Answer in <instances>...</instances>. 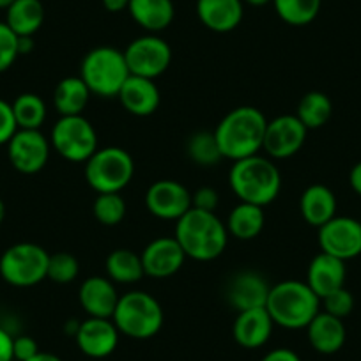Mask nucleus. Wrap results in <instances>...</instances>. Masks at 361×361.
Masks as SVG:
<instances>
[{
	"label": "nucleus",
	"mask_w": 361,
	"mask_h": 361,
	"mask_svg": "<svg viewBox=\"0 0 361 361\" xmlns=\"http://www.w3.org/2000/svg\"><path fill=\"white\" fill-rule=\"evenodd\" d=\"M173 238L180 245L186 259L209 262L225 252L228 231L216 213L192 207L185 216L176 221Z\"/></svg>",
	"instance_id": "nucleus-1"
},
{
	"label": "nucleus",
	"mask_w": 361,
	"mask_h": 361,
	"mask_svg": "<svg viewBox=\"0 0 361 361\" xmlns=\"http://www.w3.org/2000/svg\"><path fill=\"white\" fill-rule=\"evenodd\" d=\"M267 119L255 106H238L218 123L214 130L221 156L232 161L262 151Z\"/></svg>",
	"instance_id": "nucleus-2"
},
{
	"label": "nucleus",
	"mask_w": 361,
	"mask_h": 361,
	"mask_svg": "<svg viewBox=\"0 0 361 361\" xmlns=\"http://www.w3.org/2000/svg\"><path fill=\"white\" fill-rule=\"evenodd\" d=\"M228 185L241 202L269 206L282 190V173L267 156L238 159L228 172Z\"/></svg>",
	"instance_id": "nucleus-3"
},
{
	"label": "nucleus",
	"mask_w": 361,
	"mask_h": 361,
	"mask_svg": "<svg viewBox=\"0 0 361 361\" xmlns=\"http://www.w3.org/2000/svg\"><path fill=\"white\" fill-rule=\"evenodd\" d=\"M266 310L276 326L286 329H307L321 312V300L301 280H283L271 286Z\"/></svg>",
	"instance_id": "nucleus-4"
},
{
	"label": "nucleus",
	"mask_w": 361,
	"mask_h": 361,
	"mask_svg": "<svg viewBox=\"0 0 361 361\" xmlns=\"http://www.w3.org/2000/svg\"><path fill=\"white\" fill-rule=\"evenodd\" d=\"M80 78L89 87L90 94L99 98H117L124 82L130 78L124 51L114 47L90 50L80 64Z\"/></svg>",
	"instance_id": "nucleus-5"
},
{
	"label": "nucleus",
	"mask_w": 361,
	"mask_h": 361,
	"mask_svg": "<svg viewBox=\"0 0 361 361\" xmlns=\"http://www.w3.org/2000/svg\"><path fill=\"white\" fill-rule=\"evenodd\" d=\"M163 308L156 298L144 290H130L117 301L112 315L121 335L135 340L152 338L163 326Z\"/></svg>",
	"instance_id": "nucleus-6"
},
{
	"label": "nucleus",
	"mask_w": 361,
	"mask_h": 361,
	"mask_svg": "<svg viewBox=\"0 0 361 361\" xmlns=\"http://www.w3.org/2000/svg\"><path fill=\"white\" fill-rule=\"evenodd\" d=\"M135 176V161L123 147H103L85 161V180L96 193H121Z\"/></svg>",
	"instance_id": "nucleus-7"
},
{
	"label": "nucleus",
	"mask_w": 361,
	"mask_h": 361,
	"mask_svg": "<svg viewBox=\"0 0 361 361\" xmlns=\"http://www.w3.org/2000/svg\"><path fill=\"white\" fill-rule=\"evenodd\" d=\"M50 253L36 243H16L0 257V276L20 289L34 287L48 275Z\"/></svg>",
	"instance_id": "nucleus-8"
},
{
	"label": "nucleus",
	"mask_w": 361,
	"mask_h": 361,
	"mask_svg": "<svg viewBox=\"0 0 361 361\" xmlns=\"http://www.w3.org/2000/svg\"><path fill=\"white\" fill-rule=\"evenodd\" d=\"M51 147L61 158L71 163H85L98 151V133L83 116H64L54 124Z\"/></svg>",
	"instance_id": "nucleus-9"
},
{
	"label": "nucleus",
	"mask_w": 361,
	"mask_h": 361,
	"mask_svg": "<svg viewBox=\"0 0 361 361\" xmlns=\"http://www.w3.org/2000/svg\"><path fill=\"white\" fill-rule=\"evenodd\" d=\"M130 75L154 80L169 69L172 62V48L156 34H147L131 41L124 50Z\"/></svg>",
	"instance_id": "nucleus-10"
},
{
	"label": "nucleus",
	"mask_w": 361,
	"mask_h": 361,
	"mask_svg": "<svg viewBox=\"0 0 361 361\" xmlns=\"http://www.w3.org/2000/svg\"><path fill=\"white\" fill-rule=\"evenodd\" d=\"M307 133L308 130L294 114L279 116L267 121L262 151L273 159L293 158L305 145Z\"/></svg>",
	"instance_id": "nucleus-11"
},
{
	"label": "nucleus",
	"mask_w": 361,
	"mask_h": 361,
	"mask_svg": "<svg viewBox=\"0 0 361 361\" xmlns=\"http://www.w3.org/2000/svg\"><path fill=\"white\" fill-rule=\"evenodd\" d=\"M321 252L340 260H350L361 255V221L349 216H335L319 227Z\"/></svg>",
	"instance_id": "nucleus-12"
},
{
	"label": "nucleus",
	"mask_w": 361,
	"mask_h": 361,
	"mask_svg": "<svg viewBox=\"0 0 361 361\" xmlns=\"http://www.w3.org/2000/svg\"><path fill=\"white\" fill-rule=\"evenodd\" d=\"M50 147V140L39 130H18L8 142L9 161L20 173L32 176L47 166Z\"/></svg>",
	"instance_id": "nucleus-13"
},
{
	"label": "nucleus",
	"mask_w": 361,
	"mask_h": 361,
	"mask_svg": "<svg viewBox=\"0 0 361 361\" xmlns=\"http://www.w3.org/2000/svg\"><path fill=\"white\" fill-rule=\"evenodd\" d=\"M145 207L159 220L177 221L193 207L192 193L173 179H159L145 192Z\"/></svg>",
	"instance_id": "nucleus-14"
},
{
	"label": "nucleus",
	"mask_w": 361,
	"mask_h": 361,
	"mask_svg": "<svg viewBox=\"0 0 361 361\" xmlns=\"http://www.w3.org/2000/svg\"><path fill=\"white\" fill-rule=\"evenodd\" d=\"M119 329L112 319L87 317L80 322L75 342L87 357L98 361L114 354L119 345Z\"/></svg>",
	"instance_id": "nucleus-15"
},
{
	"label": "nucleus",
	"mask_w": 361,
	"mask_h": 361,
	"mask_svg": "<svg viewBox=\"0 0 361 361\" xmlns=\"http://www.w3.org/2000/svg\"><path fill=\"white\" fill-rule=\"evenodd\" d=\"M145 276L151 279H169L176 275L185 264L186 255L173 238H156L140 253Z\"/></svg>",
	"instance_id": "nucleus-16"
},
{
	"label": "nucleus",
	"mask_w": 361,
	"mask_h": 361,
	"mask_svg": "<svg viewBox=\"0 0 361 361\" xmlns=\"http://www.w3.org/2000/svg\"><path fill=\"white\" fill-rule=\"evenodd\" d=\"M119 298L116 283L109 276H89L78 290L80 305L89 317L112 319Z\"/></svg>",
	"instance_id": "nucleus-17"
},
{
	"label": "nucleus",
	"mask_w": 361,
	"mask_h": 361,
	"mask_svg": "<svg viewBox=\"0 0 361 361\" xmlns=\"http://www.w3.org/2000/svg\"><path fill=\"white\" fill-rule=\"evenodd\" d=\"M271 286L257 271H239L227 286V300L238 312L266 307Z\"/></svg>",
	"instance_id": "nucleus-18"
},
{
	"label": "nucleus",
	"mask_w": 361,
	"mask_h": 361,
	"mask_svg": "<svg viewBox=\"0 0 361 361\" xmlns=\"http://www.w3.org/2000/svg\"><path fill=\"white\" fill-rule=\"evenodd\" d=\"M273 326L275 322L266 307L250 308L238 312V317L232 324V336L245 349H259L271 338Z\"/></svg>",
	"instance_id": "nucleus-19"
},
{
	"label": "nucleus",
	"mask_w": 361,
	"mask_h": 361,
	"mask_svg": "<svg viewBox=\"0 0 361 361\" xmlns=\"http://www.w3.org/2000/svg\"><path fill=\"white\" fill-rule=\"evenodd\" d=\"M345 262L329 253L321 252L310 260L307 269V280L312 290L322 300L324 296L331 294L333 290L345 287Z\"/></svg>",
	"instance_id": "nucleus-20"
},
{
	"label": "nucleus",
	"mask_w": 361,
	"mask_h": 361,
	"mask_svg": "<svg viewBox=\"0 0 361 361\" xmlns=\"http://www.w3.org/2000/svg\"><path fill=\"white\" fill-rule=\"evenodd\" d=\"M119 102L126 112L137 117H149L158 110L161 96L154 80L130 75L119 92Z\"/></svg>",
	"instance_id": "nucleus-21"
},
{
	"label": "nucleus",
	"mask_w": 361,
	"mask_h": 361,
	"mask_svg": "<svg viewBox=\"0 0 361 361\" xmlns=\"http://www.w3.org/2000/svg\"><path fill=\"white\" fill-rule=\"evenodd\" d=\"M243 0H197V16L213 32H232L243 20Z\"/></svg>",
	"instance_id": "nucleus-22"
},
{
	"label": "nucleus",
	"mask_w": 361,
	"mask_h": 361,
	"mask_svg": "<svg viewBox=\"0 0 361 361\" xmlns=\"http://www.w3.org/2000/svg\"><path fill=\"white\" fill-rule=\"evenodd\" d=\"M307 335L310 345L319 354H335L343 347L347 338L343 319L335 317L328 312L321 310L310 324L307 326Z\"/></svg>",
	"instance_id": "nucleus-23"
},
{
	"label": "nucleus",
	"mask_w": 361,
	"mask_h": 361,
	"mask_svg": "<svg viewBox=\"0 0 361 361\" xmlns=\"http://www.w3.org/2000/svg\"><path fill=\"white\" fill-rule=\"evenodd\" d=\"M300 211L303 220L312 227H322L336 216V197L328 186L312 185L301 193Z\"/></svg>",
	"instance_id": "nucleus-24"
},
{
	"label": "nucleus",
	"mask_w": 361,
	"mask_h": 361,
	"mask_svg": "<svg viewBox=\"0 0 361 361\" xmlns=\"http://www.w3.org/2000/svg\"><path fill=\"white\" fill-rule=\"evenodd\" d=\"M128 11L135 23L151 34L165 30L176 15L172 0H131Z\"/></svg>",
	"instance_id": "nucleus-25"
},
{
	"label": "nucleus",
	"mask_w": 361,
	"mask_h": 361,
	"mask_svg": "<svg viewBox=\"0 0 361 361\" xmlns=\"http://www.w3.org/2000/svg\"><path fill=\"white\" fill-rule=\"evenodd\" d=\"M225 225H227L228 235H234L239 241H252L264 231L266 213H264V207L255 206V204L239 202L228 213Z\"/></svg>",
	"instance_id": "nucleus-26"
},
{
	"label": "nucleus",
	"mask_w": 361,
	"mask_h": 361,
	"mask_svg": "<svg viewBox=\"0 0 361 361\" xmlns=\"http://www.w3.org/2000/svg\"><path fill=\"white\" fill-rule=\"evenodd\" d=\"M44 22L41 0H15L6 9V23L18 37L34 36Z\"/></svg>",
	"instance_id": "nucleus-27"
},
{
	"label": "nucleus",
	"mask_w": 361,
	"mask_h": 361,
	"mask_svg": "<svg viewBox=\"0 0 361 361\" xmlns=\"http://www.w3.org/2000/svg\"><path fill=\"white\" fill-rule=\"evenodd\" d=\"M90 98V90L80 76H68L54 90V105L61 117L82 116Z\"/></svg>",
	"instance_id": "nucleus-28"
},
{
	"label": "nucleus",
	"mask_w": 361,
	"mask_h": 361,
	"mask_svg": "<svg viewBox=\"0 0 361 361\" xmlns=\"http://www.w3.org/2000/svg\"><path fill=\"white\" fill-rule=\"evenodd\" d=\"M105 267L109 279L114 283H123V286L140 282L145 276L140 255L130 248H117L110 252Z\"/></svg>",
	"instance_id": "nucleus-29"
},
{
	"label": "nucleus",
	"mask_w": 361,
	"mask_h": 361,
	"mask_svg": "<svg viewBox=\"0 0 361 361\" xmlns=\"http://www.w3.org/2000/svg\"><path fill=\"white\" fill-rule=\"evenodd\" d=\"M333 114V103L321 90H310L298 103L296 117L303 126L310 130H319L329 121Z\"/></svg>",
	"instance_id": "nucleus-30"
},
{
	"label": "nucleus",
	"mask_w": 361,
	"mask_h": 361,
	"mask_svg": "<svg viewBox=\"0 0 361 361\" xmlns=\"http://www.w3.org/2000/svg\"><path fill=\"white\" fill-rule=\"evenodd\" d=\"M18 130H39L47 121V105L34 92H23L11 103Z\"/></svg>",
	"instance_id": "nucleus-31"
},
{
	"label": "nucleus",
	"mask_w": 361,
	"mask_h": 361,
	"mask_svg": "<svg viewBox=\"0 0 361 361\" xmlns=\"http://www.w3.org/2000/svg\"><path fill=\"white\" fill-rule=\"evenodd\" d=\"M322 0H273L275 11L286 23L303 27L314 22L321 11Z\"/></svg>",
	"instance_id": "nucleus-32"
},
{
	"label": "nucleus",
	"mask_w": 361,
	"mask_h": 361,
	"mask_svg": "<svg viewBox=\"0 0 361 361\" xmlns=\"http://www.w3.org/2000/svg\"><path fill=\"white\" fill-rule=\"evenodd\" d=\"M186 152L193 163L200 166H214L224 159L214 131H197L188 138Z\"/></svg>",
	"instance_id": "nucleus-33"
},
{
	"label": "nucleus",
	"mask_w": 361,
	"mask_h": 361,
	"mask_svg": "<svg viewBox=\"0 0 361 361\" xmlns=\"http://www.w3.org/2000/svg\"><path fill=\"white\" fill-rule=\"evenodd\" d=\"M126 200L121 193H98L94 204H92V213L94 218L105 227H116L126 216Z\"/></svg>",
	"instance_id": "nucleus-34"
},
{
	"label": "nucleus",
	"mask_w": 361,
	"mask_h": 361,
	"mask_svg": "<svg viewBox=\"0 0 361 361\" xmlns=\"http://www.w3.org/2000/svg\"><path fill=\"white\" fill-rule=\"evenodd\" d=\"M80 262L73 253L57 252L50 255L48 260V275L47 279L59 286H66L78 279Z\"/></svg>",
	"instance_id": "nucleus-35"
},
{
	"label": "nucleus",
	"mask_w": 361,
	"mask_h": 361,
	"mask_svg": "<svg viewBox=\"0 0 361 361\" xmlns=\"http://www.w3.org/2000/svg\"><path fill=\"white\" fill-rule=\"evenodd\" d=\"M18 57V36L9 29L8 23L0 22V73L8 71Z\"/></svg>",
	"instance_id": "nucleus-36"
},
{
	"label": "nucleus",
	"mask_w": 361,
	"mask_h": 361,
	"mask_svg": "<svg viewBox=\"0 0 361 361\" xmlns=\"http://www.w3.org/2000/svg\"><path fill=\"white\" fill-rule=\"evenodd\" d=\"M321 307H324V312H328V314L335 315V317L338 319H343L353 312L354 298L345 287H342V289L333 290L331 294L322 298Z\"/></svg>",
	"instance_id": "nucleus-37"
},
{
	"label": "nucleus",
	"mask_w": 361,
	"mask_h": 361,
	"mask_svg": "<svg viewBox=\"0 0 361 361\" xmlns=\"http://www.w3.org/2000/svg\"><path fill=\"white\" fill-rule=\"evenodd\" d=\"M16 131H18V124H16L11 103L0 99V145H8Z\"/></svg>",
	"instance_id": "nucleus-38"
},
{
	"label": "nucleus",
	"mask_w": 361,
	"mask_h": 361,
	"mask_svg": "<svg viewBox=\"0 0 361 361\" xmlns=\"http://www.w3.org/2000/svg\"><path fill=\"white\" fill-rule=\"evenodd\" d=\"M192 204L195 209L214 213L216 207L220 206V195L214 188L204 186V188H199L195 193H192Z\"/></svg>",
	"instance_id": "nucleus-39"
},
{
	"label": "nucleus",
	"mask_w": 361,
	"mask_h": 361,
	"mask_svg": "<svg viewBox=\"0 0 361 361\" xmlns=\"http://www.w3.org/2000/svg\"><path fill=\"white\" fill-rule=\"evenodd\" d=\"M39 353V345L32 336L20 335L13 338V357L16 361H29Z\"/></svg>",
	"instance_id": "nucleus-40"
},
{
	"label": "nucleus",
	"mask_w": 361,
	"mask_h": 361,
	"mask_svg": "<svg viewBox=\"0 0 361 361\" xmlns=\"http://www.w3.org/2000/svg\"><path fill=\"white\" fill-rule=\"evenodd\" d=\"M260 361H301L300 354L294 353L293 349H287V347H279V349H273L266 354Z\"/></svg>",
	"instance_id": "nucleus-41"
},
{
	"label": "nucleus",
	"mask_w": 361,
	"mask_h": 361,
	"mask_svg": "<svg viewBox=\"0 0 361 361\" xmlns=\"http://www.w3.org/2000/svg\"><path fill=\"white\" fill-rule=\"evenodd\" d=\"M13 338L8 329L0 328V361H13Z\"/></svg>",
	"instance_id": "nucleus-42"
},
{
	"label": "nucleus",
	"mask_w": 361,
	"mask_h": 361,
	"mask_svg": "<svg viewBox=\"0 0 361 361\" xmlns=\"http://www.w3.org/2000/svg\"><path fill=\"white\" fill-rule=\"evenodd\" d=\"M349 185H350V188L354 190V193L361 197V161H357L356 165L350 169Z\"/></svg>",
	"instance_id": "nucleus-43"
},
{
	"label": "nucleus",
	"mask_w": 361,
	"mask_h": 361,
	"mask_svg": "<svg viewBox=\"0 0 361 361\" xmlns=\"http://www.w3.org/2000/svg\"><path fill=\"white\" fill-rule=\"evenodd\" d=\"M131 0H103V8L110 13H121L128 9Z\"/></svg>",
	"instance_id": "nucleus-44"
},
{
	"label": "nucleus",
	"mask_w": 361,
	"mask_h": 361,
	"mask_svg": "<svg viewBox=\"0 0 361 361\" xmlns=\"http://www.w3.org/2000/svg\"><path fill=\"white\" fill-rule=\"evenodd\" d=\"M32 50H34L32 36L18 37V54L20 55H29Z\"/></svg>",
	"instance_id": "nucleus-45"
},
{
	"label": "nucleus",
	"mask_w": 361,
	"mask_h": 361,
	"mask_svg": "<svg viewBox=\"0 0 361 361\" xmlns=\"http://www.w3.org/2000/svg\"><path fill=\"white\" fill-rule=\"evenodd\" d=\"M80 322L82 321H78V319H69V321L64 324V331L68 333L69 336H73V338H75L76 331H78V328H80Z\"/></svg>",
	"instance_id": "nucleus-46"
},
{
	"label": "nucleus",
	"mask_w": 361,
	"mask_h": 361,
	"mask_svg": "<svg viewBox=\"0 0 361 361\" xmlns=\"http://www.w3.org/2000/svg\"><path fill=\"white\" fill-rule=\"evenodd\" d=\"M29 361H62V360L57 356V354L43 353V350H39V353H37L34 357H30Z\"/></svg>",
	"instance_id": "nucleus-47"
},
{
	"label": "nucleus",
	"mask_w": 361,
	"mask_h": 361,
	"mask_svg": "<svg viewBox=\"0 0 361 361\" xmlns=\"http://www.w3.org/2000/svg\"><path fill=\"white\" fill-rule=\"evenodd\" d=\"M245 2L250 6H255V8H260V6L269 4V2H273V0H245Z\"/></svg>",
	"instance_id": "nucleus-48"
},
{
	"label": "nucleus",
	"mask_w": 361,
	"mask_h": 361,
	"mask_svg": "<svg viewBox=\"0 0 361 361\" xmlns=\"http://www.w3.org/2000/svg\"><path fill=\"white\" fill-rule=\"evenodd\" d=\"M4 218H6V204L4 200L0 199V224L4 221Z\"/></svg>",
	"instance_id": "nucleus-49"
},
{
	"label": "nucleus",
	"mask_w": 361,
	"mask_h": 361,
	"mask_svg": "<svg viewBox=\"0 0 361 361\" xmlns=\"http://www.w3.org/2000/svg\"><path fill=\"white\" fill-rule=\"evenodd\" d=\"M15 0H0V9H8Z\"/></svg>",
	"instance_id": "nucleus-50"
},
{
	"label": "nucleus",
	"mask_w": 361,
	"mask_h": 361,
	"mask_svg": "<svg viewBox=\"0 0 361 361\" xmlns=\"http://www.w3.org/2000/svg\"><path fill=\"white\" fill-rule=\"evenodd\" d=\"M360 221H361V218H360Z\"/></svg>",
	"instance_id": "nucleus-51"
}]
</instances>
